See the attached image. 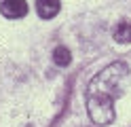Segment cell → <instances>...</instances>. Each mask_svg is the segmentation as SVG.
<instances>
[{
	"label": "cell",
	"mask_w": 131,
	"mask_h": 127,
	"mask_svg": "<svg viewBox=\"0 0 131 127\" xmlns=\"http://www.w3.org/2000/svg\"><path fill=\"white\" fill-rule=\"evenodd\" d=\"M129 79V68L125 62H112L102 68L85 89V102L89 119L95 125H110L116 119L114 102L123 95V87Z\"/></svg>",
	"instance_id": "1"
},
{
	"label": "cell",
	"mask_w": 131,
	"mask_h": 127,
	"mask_svg": "<svg viewBox=\"0 0 131 127\" xmlns=\"http://www.w3.org/2000/svg\"><path fill=\"white\" fill-rule=\"evenodd\" d=\"M0 13L9 19H19V17L28 15V2L26 0H2L0 4Z\"/></svg>",
	"instance_id": "2"
},
{
	"label": "cell",
	"mask_w": 131,
	"mask_h": 127,
	"mask_svg": "<svg viewBox=\"0 0 131 127\" xmlns=\"http://www.w3.org/2000/svg\"><path fill=\"white\" fill-rule=\"evenodd\" d=\"M61 8V2L59 0H36V11L42 19H51L59 13Z\"/></svg>",
	"instance_id": "3"
},
{
	"label": "cell",
	"mask_w": 131,
	"mask_h": 127,
	"mask_svg": "<svg viewBox=\"0 0 131 127\" xmlns=\"http://www.w3.org/2000/svg\"><path fill=\"white\" fill-rule=\"evenodd\" d=\"M112 36L116 42H121V45H129L131 42V21H118L116 23V28H114L112 32Z\"/></svg>",
	"instance_id": "4"
},
{
	"label": "cell",
	"mask_w": 131,
	"mask_h": 127,
	"mask_svg": "<svg viewBox=\"0 0 131 127\" xmlns=\"http://www.w3.org/2000/svg\"><path fill=\"white\" fill-rule=\"evenodd\" d=\"M53 62H55V66L66 68V66L72 62L70 49H68V47H55V51H53Z\"/></svg>",
	"instance_id": "5"
}]
</instances>
